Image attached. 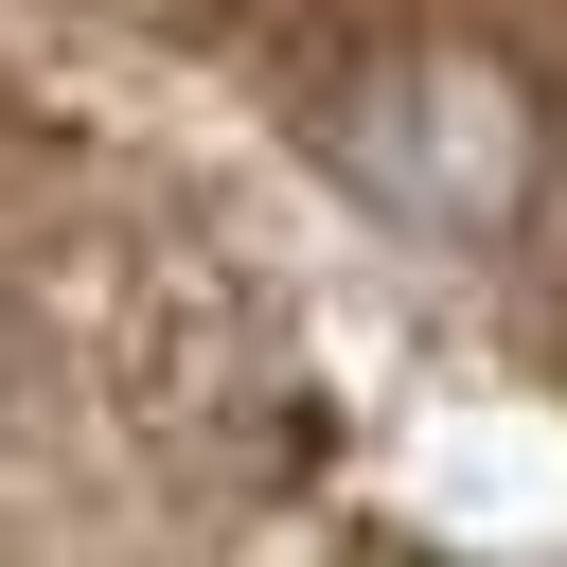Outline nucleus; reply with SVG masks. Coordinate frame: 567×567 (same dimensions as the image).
I'll use <instances>...</instances> for the list:
<instances>
[{
    "label": "nucleus",
    "instance_id": "nucleus-1",
    "mask_svg": "<svg viewBox=\"0 0 567 567\" xmlns=\"http://www.w3.org/2000/svg\"><path fill=\"white\" fill-rule=\"evenodd\" d=\"M390 142H372V177L390 195H425V213H496L514 177H532V124H514V89L496 71H390V106H372Z\"/></svg>",
    "mask_w": 567,
    "mask_h": 567
}]
</instances>
